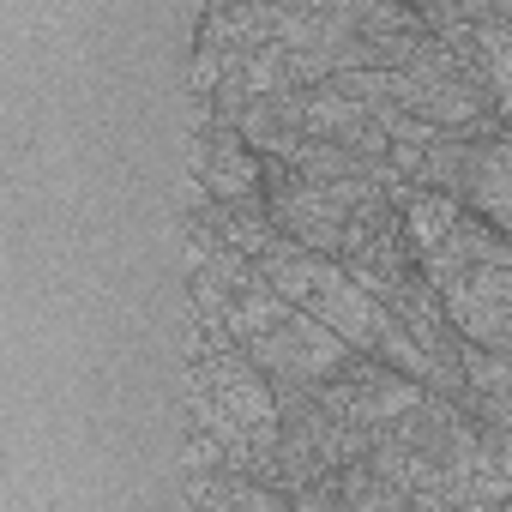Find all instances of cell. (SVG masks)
I'll list each match as a JSON object with an SVG mask.
<instances>
[{"label": "cell", "instance_id": "6da1fadb", "mask_svg": "<svg viewBox=\"0 0 512 512\" xmlns=\"http://www.w3.org/2000/svg\"><path fill=\"white\" fill-rule=\"evenodd\" d=\"M247 362L272 380L278 398H308V392H320L326 380H338V374L356 362V350H350L332 326H320L314 314L296 308L278 332H266L260 344H247Z\"/></svg>", "mask_w": 512, "mask_h": 512}, {"label": "cell", "instance_id": "7a4b0ae2", "mask_svg": "<svg viewBox=\"0 0 512 512\" xmlns=\"http://www.w3.org/2000/svg\"><path fill=\"white\" fill-rule=\"evenodd\" d=\"M314 398H320L350 434L380 440L392 422H404V416L428 398V386L410 380V374H398V368H386V362H374V356H356V362H350L338 380H326Z\"/></svg>", "mask_w": 512, "mask_h": 512}, {"label": "cell", "instance_id": "3957f363", "mask_svg": "<svg viewBox=\"0 0 512 512\" xmlns=\"http://www.w3.org/2000/svg\"><path fill=\"white\" fill-rule=\"evenodd\" d=\"M440 302L464 344L512 356V266H482V272L458 278L452 290H440Z\"/></svg>", "mask_w": 512, "mask_h": 512}, {"label": "cell", "instance_id": "277c9868", "mask_svg": "<svg viewBox=\"0 0 512 512\" xmlns=\"http://www.w3.org/2000/svg\"><path fill=\"white\" fill-rule=\"evenodd\" d=\"M205 193L223 211H260L266 205V169L235 127H217L205 145Z\"/></svg>", "mask_w": 512, "mask_h": 512}, {"label": "cell", "instance_id": "5b68a950", "mask_svg": "<svg viewBox=\"0 0 512 512\" xmlns=\"http://www.w3.org/2000/svg\"><path fill=\"white\" fill-rule=\"evenodd\" d=\"M290 314H296V308H290L266 278H253V284L235 296V308L223 314V338H241V350H247V344H260L266 332H278Z\"/></svg>", "mask_w": 512, "mask_h": 512}, {"label": "cell", "instance_id": "8992f818", "mask_svg": "<svg viewBox=\"0 0 512 512\" xmlns=\"http://www.w3.org/2000/svg\"><path fill=\"white\" fill-rule=\"evenodd\" d=\"M338 512H416V506L362 458V464H344L338 470Z\"/></svg>", "mask_w": 512, "mask_h": 512}, {"label": "cell", "instance_id": "52a82bcc", "mask_svg": "<svg viewBox=\"0 0 512 512\" xmlns=\"http://www.w3.org/2000/svg\"><path fill=\"white\" fill-rule=\"evenodd\" d=\"M199 512H296L278 488H260V482H247V476H211L199 482Z\"/></svg>", "mask_w": 512, "mask_h": 512}, {"label": "cell", "instance_id": "ba28073f", "mask_svg": "<svg viewBox=\"0 0 512 512\" xmlns=\"http://www.w3.org/2000/svg\"><path fill=\"white\" fill-rule=\"evenodd\" d=\"M500 127H506V139H512V97L500 103Z\"/></svg>", "mask_w": 512, "mask_h": 512}, {"label": "cell", "instance_id": "9c48e42d", "mask_svg": "<svg viewBox=\"0 0 512 512\" xmlns=\"http://www.w3.org/2000/svg\"><path fill=\"white\" fill-rule=\"evenodd\" d=\"M506 512H512V506H506Z\"/></svg>", "mask_w": 512, "mask_h": 512}]
</instances>
